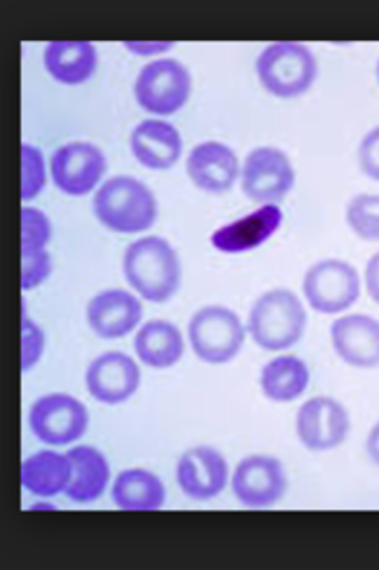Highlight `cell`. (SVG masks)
Listing matches in <instances>:
<instances>
[{"label": "cell", "mask_w": 379, "mask_h": 570, "mask_svg": "<svg viewBox=\"0 0 379 570\" xmlns=\"http://www.w3.org/2000/svg\"><path fill=\"white\" fill-rule=\"evenodd\" d=\"M128 284L151 303H164L179 292L182 266L169 240L149 235L128 245L122 258Z\"/></svg>", "instance_id": "obj_1"}, {"label": "cell", "mask_w": 379, "mask_h": 570, "mask_svg": "<svg viewBox=\"0 0 379 570\" xmlns=\"http://www.w3.org/2000/svg\"><path fill=\"white\" fill-rule=\"evenodd\" d=\"M93 214L101 226L114 233L148 232L157 219L156 195L142 180L119 175L104 180L97 190Z\"/></svg>", "instance_id": "obj_2"}, {"label": "cell", "mask_w": 379, "mask_h": 570, "mask_svg": "<svg viewBox=\"0 0 379 570\" xmlns=\"http://www.w3.org/2000/svg\"><path fill=\"white\" fill-rule=\"evenodd\" d=\"M308 315L298 295L277 287L253 301L248 315V334L266 352H283L305 336Z\"/></svg>", "instance_id": "obj_3"}, {"label": "cell", "mask_w": 379, "mask_h": 570, "mask_svg": "<svg viewBox=\"0 0 379 570\" xmlns=\"http://www.w3.org/2000/svg\"><path fill=\"white\" fill-rule=\"evenodd\" d=\"M256 72L271 96L292 99L312 88L318 76V60L306 46L279 41L261 51L256 60Z\"/></svg>", "instance_id": "obj_4"}, {"label": "cell", "mask_w": 379, "mask_h": 570, "mask_svg": "<svg viewBox=\"0 0 379 570\" xmlns=\"http://www.w3.org/2000/svg\"><path fill=\"white\" fill-rule=\"evenodd\" d=\"M246 332L240 316L221 305L200 308L188 324L192 352L209 365H225L235 360L245 345Z\"/></svg>", "instance_id": "obj_5"}, {"label": "cell", "mask_w": 379, "mask_h": 570, "mask_svg": "<svg viewBox=\"0 0 379 570\" xmlns=\"http://www.w3.org/2000/svg\"><path fill=\"white\" fill-rule=\"evenodd\" d=\"M190 94L192 76L179 60H153L136 78V101L151 115L177 114L187 106Z\"/></svg>", "instance_id": "obj_6"}, {"label": "cell", "mask_w": 379, "mask_h": 570, "mask_svg": "<svg viewBox=\"0 0 379 570\" xmlns=\"http://www.w3.org/2000/svg\"><path fill=\"white\" fill-rule=\"evenodd\" d=\"M302 292L316 313L339 315L360 297V276L352 264L328 258L308 268Z\"/></svg>", "instance_id": "obj_7"}, {"label": "cell", "mask_w": 379, "mask_h": 570, "mask_svg": "<svg viewBox=\"0 0 379 570\" xmlns=\"http://www.w3.org/2000/svg\"><path fill=\"white\" fill-rule=\"evenodd\" d=\"M28 421L31 433L38 436L41 443L67 446L86 435L90 425V413L80 400L57 392L36 400L31 404Z\"/></svg>", "instance_id": "obj_8"}, {"label": "cell", "mask_w": 379, "mask_h": 570, "mask_svg": "<svg viewBox=\"0 0 379 570\" xmlns=\"http://www.w3.org/2000/svg\"><path fill=\"white\" fill-rule=\"evenodd\" d=\"M297 173L290 158L276 146H261L250 151L242 166V193L252 203L279 204L295 187Z\"/></svg>", "instance_id": "obj_9"}, {"label": "cell", "mask_w": 379, "mask_h": 570, "mask_svg": "<svg viewBox=\"0 0 379 570\" xmlns=\"http://www.w3.org/2000/svg\"><path fill=\"white\" fill-rule=\"evenodd\" d=\"M289 488L281 460L268 454H252L240 460L232 473V493L248 509L276 507Z\"/></svg>", "instance_id": "obj_10"}, {"label": "cell", "mask_w": 379, "mask_h": 570, "mask_svg": "<svg viewBox=\"0 0 379 570\" xmlns=\"http://www.w3.org/2000/svg\"><path fill=\"white\" fill-rule=\"evenodd\" d=\"M349 433V412L339 400L316 396L300 405L297 435L308 451H333L347 441Z\"/></svg>", "instance_id": "obj_11"}, {"label": "cell", "mask_w": 379, "mask_h": 570, "mask_svg": "<svg viewBox=\"0 0 379 570\" xmlns=\"http://www.w3.org/2000/svg\"><path fill=\"white\" fill-rule=\"evenodd\" d=\"M107 171V158L96 144L70 142L52 154L51 177L60 193L86 196Z\"/></svg>", "instance_id": "obj_12"}, {"label": "cell", "mask_w": 379, "mask_h": 570, "mask_svg": "<svg viewBox=\"0 0 379 570\" xmlns=\"http://www.w3.org/2000/svg\"><path fill=\"white\" fill-rule=\"evenodd\" d=\"M142 383L140 367L130 355L107 352L91 361L86 371V389L101 404H122L132 399Z\"/></svg>", "instance_id": "obj_13"}, {"label": "cell", "mask_w": 379, "mask_h": 570, "mask_svg": "<svg viewBox=\"0 0 379 570\" xmlns=\"http://www.w3.org/2000/svg\"><path fill=\"white\" fill-rule=\"evenodd\" d=\"M229 481V464L221 452L211 446H193L180 456L177 483L192 501H211L223 493Z\"/></svg>", "instance_id": "obj_14"}, {"label": "cell", "mask_w": 379, "mask_h": 570, "mask_svg": "<svg viewBox=\"0 0 379 570\" xmlns=\"http://www.w3.org/2000/svg\"><path fill=\"white\" fill-rule=\"evenodd\" d=\"M335 353L350 367H379V321L370 315L339 316L331 328Z\"/></svg>", "instance_id": "obj_15"}, {"label": "cell", "mask_w": 379, "mask_h": 570, "mask_svg": "<svg viewBox=\"0 0 379 570\" xmlns=\"http://www.w3.org/2000/svg\"><path fill=\"white\" fill-rule=\"evenodd\" d=\"M88 324L99 338L119 340L142 323V303L124 289H104L91 297L86 308Z\"/></svg>", "instance_id": "obj_16"}, {"label": "cell", "mask_w": 379, "mask_h": 570, "mask_svg": "<svg viewBox=\"0 0 379 570\" xmlns=\"http://www.w3.org/2000/svg\"><path fill=\"white\" fill-rule=\"evenodd\" d=\"M187 173L193 185L203 193L223 195L235 187L240 164L237 154L227 144L208 140L193 146L188 154Z\"/></svg>", "instance_id": "obj_17"}, {"label": "cell", "mask_w": 379, "mask_h": 570, "mask_svg": "<svg viewBox=\"0 0 379 570\" xmlns=\"http://www.w3.org/2000/svg\"><path fill=\"white\" fill-rule=\"evenodd\" d=\"M281 224L283 212L277 208L276 204H268L245 218L235 219L231 224L219 227L211 235V245L227 255L246 253L263 245L271 235L279 232Z\"/></svg>", "instance_id": "obj_18"}, {"label": "cell", "mask_w": 379, "mask_h": 570, "mask_svg": "<svg viewBox=\"0 0 379 570\" xmlns=\"http://www.w3.org/2000/svg\"><path fill=\"white\" fill-rule=\"evenodd\" d=\"M130 150L140 166L163 171L177 166L182 154V138L177 127L167 120H142L130 135Z\"/></svg>", "instance_id": "obj_19"}, {"label": "cell", "mask_w": 379, "mask_h": 570, "mask_svg": "<svg viewBox=\"0 0 379 570\" xmlns=\"http://www.w3.org/2000/svg\"><path fill=\"white\" fill-rule=\"evenodd\" d=\"M72 462V480L64 495L78 504L96 503L101 499L111 480V468L103 452L88 444H80L67 452Z\"/></svg>", "instance_id": "obj_20"}, {"label": "cell", "mask_w": 379, "mask_h": 570, "mask_svg": "<svg viewBox=\"0 0 379 570\" xmlns=\"http://www.w3.org/2000/svg\"><path fill=\"white\" fill-rule=\"evenodd\" d=\"M112 503L122 511L151 512L163 509L167 489L156 473L132 468L119 473L111 489Z\"/></svg>", "instance_id": "obj_21"}, {"label": "cell", "mask_w": 379, "mask_h": 570, "mask_svg": "<svg viewBox=\"0 0 379 570\" xmlns=\"http://www.w3.org/2000/svg\"><path fill=\"white\" fill-rule=\"evenodd\" d=\"M43 62L57 82L78 86L96 72V47L88 41H51L46 47Z\"/></svg>", "instance_id": "obj_22"}, {"label": "cell", "mask_w": 379, "mask_h": 570, "mask_svg": "<svg viewBox=\"0 0 379 570\" xmlns=\"http://www.w3.org/2000/svg\"><path fill=\"white\" fill-rule=\"evenodd\" d=\"M72 480V462L68 454L54 451L33 452L22 464V485L36 497L67 493Z\"/></svg>", "instance_id": "obj_23"}, {"label": "cell", "mask_w": 379, "mask_h": 570, "mask_svg": "<svg viewBox=\"0 0 379 570\" xmlns=\"http://www.w3.org/2000/svg\"><path fill=\"white\" fill-rule=\"evenodd\" d=\"M134 350L143 365L169 368L184 355V338L174 324L157 318L136 332Z\"/></svg>", "instance_id": "obj_24"}, {"label": "cell", "mask_w": 379, "mask_h": 570, "mask_svg": "<svg viewBox=\"0 0 379 570\" xmlns=\"http://www.w3.org/2000/svg\"><path fill=\"white\" fill-rule=\"evenodd\" d=\"M260 386L271 402H295L310 386V368L297 355H281L263 365Z\"/></svg>", "instance_id": "obj_25"}, {"label": "cell", "mask_w": 379, "mask_h": 570, "mask_svg": "<svg viewBox=\"0 0 379 570\" xmlns=\"http://www.w3.org/2000/svg\"><path fill=\"white\" fill-rule=\"evenodd\" d=\"M347 226L362 240H379V195H357L345 210Z\"/></svg>", "instance_id": "obj_26"}, {"label": "cell", "mask_w": 379, "mask_h": 570, "mask_svg": "<svg viewBox=\"0 0 379 570\" xmlns=\"http://www.w3.org/2000/svg\"><path fill=\"white\" fill-rule=\"evenodd\" d=\"M47 183L46 159L43 154L31 146L22 144V200H33L43 193Z\"/></svg>", "instance_id": "obj_27"}, {"label": "cell", "mask_w": 379, "mask_h": 570, "mask_svg": "<svg viewBox=\"0 0 379 570\" xmlns=\"http://www.w3.org/2000/svg\"><path fill=\"white\" fill-rule=\"evenodd\" d=\"M51 240V222L43 212L26 206L22 208V255L46 250Z\"/></svg>", "instance_id": "obj_28"}, {"label": "cell", "mask_w": 379, "mask_h": 570, "mask_svg": "<svg viewBox=\"0 0 379 570\" xmlns=\"http://www.w3.org/2000/svg\"><path fill=\"white\" fill-rule=\"evenodd\" d=\"M52 272V258L47 250L22 255V289L30 292L43 284Z\"/></svg>", "instance_id": "obj_29"}, {"label": "cell", "mask_w": 379, "mask_h": 570, "mask_svg": "<svg viewBox=\"0 0 379 570\" xmlns=\"http://www.w3.org/2000/svg\"><path fill=\"white\" fill-rule=\"evenodd\" d=\"M46 350V334L30 316H22V371H30Z\"/></svg>", "instance_id": "obj_30"}, {"label": "cell", "mask_w": 379, "mask_h": 570, "mask_svg": "<svg viewBox=\"0 0 379 570\" xmlns=\"http://www.w3.org/2000/svg\"><path fill=\"white\" fill-rule=\"evenodd\" d=\"M358 166L368 179L379 183V127L368 130L358 146Z\"/></svg>", "instance_id": "obj_31"}, {"label": "cell", "mask_w": 379, "mask_h": 570, "mask_svg": "<svg viewBox=\"0 0 379 570\" xmlns=\"http://www.w3.org/2000/svg\"><path fill=\"white\" fill-rule=\"evenodd\" d=\"M366 292L370 295V299L379 305V253L368 261L365 272Z\"/></svg>", "instance_id": "obj_32"}, {"label": "cell", "mask_w": 379, "mask_h": 570, "mask_svg": "<svg viewBox=\"0 0 379 570\" xmlns=\"http://www.w3.org/2000/svg\"><path fill=\"white\" fill-rule=\"evenodd\" d=\"M366 454L379 468V421L373 425L370 435L366 439Z\"/></svg>", "instance_id": "obj_33"}, {"label": "cell", "mask_w": 379, "mask_h": 570, "mask_svg": "<svg viewBox=\"0 0 379 570\" xmlns=\"http://www.w3.org/2000/svg\"><path fill=\"white\" fill-rule=\"evenodd\" d=\"M132 51H138V55H156L161 53L164 49H169L171 43H127Z\"/></svg>", "instance_id": "obj_34"}, {"label": "cell", "mask_w": 379, "mask_h": 570, "mask_svg": "<svg viewBox=\"0 0 379 570\" xmlns=\"http://www.w3.org/2000/svg\"><path fill=\"white\" fill-rule=\"evenodd\" d=\"M376 75H378V82H379V60H378V68H376Z\"/></svg>", "instance_id": "obj_35"}]
</instances>
